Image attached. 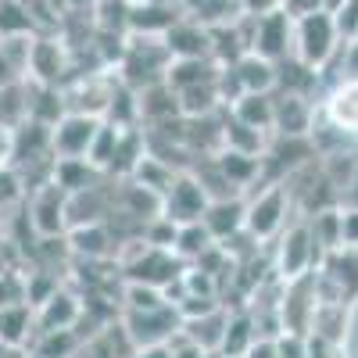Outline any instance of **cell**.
<instances>
[{"instance_id": "33", "label": "cell", "mask_w": 358, "mask_h": 358, "mask_svg": "<svg viewBox=\"0 0 358 358\" xmlns=\"http://www.w3.org/2000/svg\"><path fill=\"white\" fill-rule=\"evenodd\" d=\"M280 8H283L290 18H301V15H308V11H319L322 0H280Z\"/></svg>"}, {"instance_id": "24", "label": "cell", "mask_w": 358, "mask_h": 358, "mask_svg": "<svg viewBox=\"0 0 358 358\" xmlns=\"http://www.w3.org/2000/svg\"><path fill=\"white\" fill-rule=\"evenodd\" d=\"M104 244H108V236H104V226H101V222L72 226V251H76V255L97 258V255H104V251H108Z\"/></svg>"}, {"instance_id": "11", "label": "cell", "mask_w": 358, "mask_h": 358, "mask_svg": "<svg viewBox=\"0 0 358 358\" xmlns=\"http://www.w3.org/2000/svg\"><path fill=\"white\" fill-rule=\"evenodd\" d=\"M165 47L172 57H212V36L197 18H176L165 29Z\"/></svg>"}, {"instance_id": "15", "label": "cell", "mask_w": 358, "mask_h": 358, "mask_svg": "<svg viewBox=\"0 0 358 358\" xmlns=\"http://www.w3.org/2000/svg\"><path fill=\"white\" fill-rule=\"evenodd\" d=\"M79 301L72 294L65 290H54L50 297H43V301L36 305V326L40 330H72V326L79 322Z\"/></svg>"}, {"instance_id": "32", "label": "cell", "mask_w": 358, "mask_h": 358, "mask_svg": "<svg viewBox=\"0 0 358 358\" xmlns=\"http://www.w3.org/2000/svg\"><path fill=\"white\" fill-rule=\"evenodd\" d=\"M244 358H280V348H276V337H258L248 351H244Z\"/></svg>"}, {"instance_id": "18", "label": "cell", "mask_w": 358, "mask_h": 358, "mask_svg": "<svg viewBox=\"0 0 358 358\" xmlns=\"http://www.w3.org/2000/svg\"><path fill=\"white\" fill-rule=\"evenodd\" d=\"M215 165H219V172L229 179L233 190L251 187L255 179L262 176V158H258V155H244V151H233V147H222V155L215 158Z\"/></svg>"}, {"instance_id": "35", "label": "cell", "mask_w": 358, "mask_h": 358, "mask_svg": "<svg viewBox=\"0 0 358 358\" xmlns=\"http://www.w3.org/2000/svg\"><path fill=\"white\" fill-rule=\"evenodd\" d=\"M129 358H172V344L165 341V344H143V348H136Z\"/></svg>"}, {"instance_id": "31", "label": "cell", "mask_w": 358, "mask_h": 358, "mask_svg": "<svg viewBox=\"0 0 358 358\" xmlns=\"http://www.w3.org/2000/svg\"><path fill=\"white\" fill-rule=\"evenodd\" d=\"M15 158V129L0 122V169H11Z\"/></svg>"}, {"instance_id": "26", "label": "cell", "mask_w": 358, "mask_h": 358, "mask_svg": "<svg viewBox=\"0 0 358 358\" xmlns=\"http://www.w3.org/2000/svg\"><path fill=\"white\" fill-rule=\"evenodd\" d=\"M341 251H358V204L341 208Z\"/></svg>"}, {"instance_id": "28", "label": "cell", "mask_w": 358, "mask_h": 358, "mask_svg": "<svg viewBox=\"0 0 358 358\" xmlns=\"http://www.w3.org/2000/svg\"><path fill=\"white\" fill-rule=\"evenodd\" d=\"M11 301H25V283L0 268V305H11Z\"/></svg>"}, {"instance_id": "1", "label": "cell", "mask_w": 358, "mask_h": 358, "mask_svg": "<svg viewBox=\"0 0 358 358\" xmlns=\"http://www.w3.org/2000/svg\"><path fill=\"white\" fill-rule=\"evenodd\" d=\"M341 43L344 40L337 33V22H334V15L326 8L294 18V57H301V62L312 65L315 72H322L326 65L334 62V54L341 50Z\"/></svg>"}, {"instance_id": "34", "label": "cell", "mask_w": 358, "mask_h": 358, "mask_svg": "<svg viewBox=\"0 0 358 358\" xmlns=\"http://www.w3.org/2000/svg\"><path fill=\"white\" fill-rule=\"evenodd\" d=\"M280 8V0H241V11L244 15H268V11H276Z\"/></svg>"}, {"instance_id": "12", "label": "cell", "mask_w": 358, "mask_h": 358, "mask_svg": "<svg viewBox=\"0 0 358 358\" xmlns=\"http://www.w3.org/2000/svg\"><path fill=\"white\" fill-rule=\"evenodd\" d=\"M244 208L248 204L241 201V194H233V197H212V201H208L201 222L208 226V233L215 236V244L233 241V236L244 229Z\"/></svg>"}, {"instance_id": "37", "label": "cell", "mask_w": 358, "mask_h": 358, "mask_svg": "<svg viewBox=\"0 0 358 358\" xmlns=\"http://www.w3.org/2000/svg\"><path fill=\"white\" fill-rule=\"evenodd\" d=\"M341 4H344V0H322V8H326V11H337Z\"/></svg>"}, {"instance_id": "10", "label": "cell", "mask_w": 358, "mask_h": 358, "mask_svg": "<svg viewBox=\"0 0 358 358\" xmlns=\"http://www.w3.org/2000/svg\"><path fill=\"white\" fill-rule=\"evenodd\" d=\"M65 72H69V50H65V43L50 40V36L33 40V47H29L25 79L43 83V86H57V79H62Z\"/></svg>"}, {"instance_id": "13", "label": "cell", "mask_w": 358, "mask_h": 358, "mask_svg": "<svg viewBox=\"0 0 358 358\" xmlns=\"http://www.w3.org/2000/svg\"><path fill=\"white\" fill-rule=\"evenodd\" d=\"M65 201H69V194L62 190L50 179L47 183V190L43 194H36V201H33V226L43 233V236H50V233H62L69 222H65Z\"/></svg>"}, {"instance_id": "3", "label": "cell", "mask_w": 358, "mask_h": 358, "mask_svg": "<svg viewBox=\"0 0 358 358\" xmlns=\"http://www.w3.org/2000/svg\"><path fill=\"white\" fill-rule=\"evenodd\" d=\"M287 183H268L248 208H244V233L251 236V241L265 244V241H273V236L283 229L287 222Z\"/></svg>"}, {"instance_id": "21", "label": "cell", "mask_w": 358, "mask_h": 358, "mask_svg": "<svg viewBox=\"0 0 358 358\" xmlns=\"http://www.w3.org/2000/svg\"><path fill=\"white\" fill-rule=\"evenodd\" d=\"M215 244V236L208 233V226L197 219V222H183L176 229V244H172V255L179 262H197L208 248Z\"/></svg>"}, {"instance_id": "38", "label": "cell", "mask_w": 358, "mask_h": 358, "mask_svg": "<svg viewBox=\"0 0 358 358\" xmlns=\"http://www.w3.org/2000/svg\"><path fill=\"white\" fill-rule=\"evenodd\" d=\"M212 358H229V355H219V351H215V355H212Z\"/></svg>"}, {"instance_id": "7", "label": "cell", "mask_w": 358, "mask_h": 358, "mask_svg": "<svg viewBox=\"0 0 358 358\" xmlns=\"http://www.w3.org/2000/svg\"><path fill=\"white\" fill-rule=\"evenodd\" d=\"M97 126H101V118H97V115H86V111H65V115L50 126V147H54V158H86L90 143H94Z\"/></svg>"}, {"instance_id": "17", "label": "cell", "mask_w": 358, "mask_h": 358, "mask_svg": "<svg viewBox=\"0 0 358 358\" xmlns=\"http://www.w3.org/2000/svg\"><path fill=\"white\" fill-rule=\"evenodd\" d=\"M233 69H236V76H241V83H244V94L251 90V94H273L276 90V62H268V57H262V54H244L241 62H233Z\"/></svg>"}, {"instance_id": "27", "label": "cell", "mask_w": 358, "mask_h": 358, "mask_svg": "<svg viewBox=\"0 0 358 358\" xmlns=\"http://www.w3.org/2000/svg\"><path fill=\"white\" fill-rule=\"evenodd\" d=\"M337 62H341V79H358V40H344L337 50Z\"/></svg>"}, {"instance_id": "8", "label": "cell", "mask_w": 358, "mask_h": 358, "mask_svg": "<svg viewBox=\"0 0 358 358\" xmlns=\"http://www.w3.org/2000/svg\"><path fill=\"white\" fill-rule=\"evenodd\" d=\"M273 133L276 136H308L315 122V97L305 94H287V90H273Z\"/></svg>"}, {"instance_id": "14", "label": "cell", "mask_w": 358, "mask_h": 358, "mask_svg": "<svg viewBox=\"0 0 358 358\" xmlns=\"http://www.w3.org/2000/svg\"><path fill=\"white\" fill-rule=\"evenodd\" d=\"M226 315H229V312H226L222 305H215V308H208V312H201V315L183 319L179 334H183L187 341H194V344H201L204 351H219L222 330H226Z\"/></svg>"}, {"instance_id": "19", "label": "cell", "mask_w": 358, "mask_h": 358, "mask_svg": "<svg viewBox=\"0 0 358 358\" xmlns=\"http://www.w3.org/2000/svg\"><path fill=\"white\" fill-rule=\"evenodd\" d=\"M258 341V330H255V315L251 312H229L226 315V330H222V344H219V355H229V358H244V351Z\"/></svg>"}, {"instance_id": "2", "label": "cell", "mask_w": 358, "mask_h": 358, "mask_svg": "<svg viewBox=\"0 0 358 358\" xmlns=\"http://www.w3.org/2000/svg\"><path fill=\"white\" fill-rule=\"evenodd\" d=\"M248 40H251V54H262L268 62H283L294 54V18L276 8L268 15H248Z\"/></svg>"}, {"instance_id": "36", "label": "cell", "mask_w": 358, "mask_h": 358, "mask_svg": "<svg viewBox=\"0 0 358 358\" xmlns=\"http://www.w3.org/2000/svg\"><path fill=\"white\" fill-rule=\"evenodd\" d=\"M15 79H22V76H18V69L8 62V54L0 50V86H8V83H15Z\"/></svg>"}, {"instance_id": "6", "label": "cell", "mask_w": 358, "mask_h": 358, "mask_svg": "<svg viewBox=\"0 0 358 358\" xmlns=\"http://www.w3.org/2000/svg\"><path fill=\"white\" fill-rule=\"evenodd\" d=\"M208 190L197 176H187V172H176L172 179V187L162 194V215L172 219L176 226H183V222H197L204 215V208H208Z\"/></svg>"}, {"instance_id": "22", "label": "cell", "mask_w": 358, "mask_h": 358, "mask_svg": "<svg viewBox=\"0 0 358 358\" xmlns=\"http://www.w3.org/2000/svg\"><path fill=\"white\" fill-rule=\"evenodd\" d=\"M33 15L25 0H0V40L4 36H33Z\"/></svg>"}, {"instance_id": "16", "label": "cell", "mask_w": 358, "mask_h": 358, "mask_svg": "<svg viewBox=\"0 0 358 358\" xmlns=\"http://www.w3.org/2000/svg\"><path fill=\"white\" fill-rule=\"evenodd\" d=\"M229 115L233 118H241L244 126H251V129H262V133H273V115H276V108H273V94H241L233 104H229Z\"/></svg>"}, {"instance_id": "5", "label": "cell", "mask_w": 358, "mask_h": 358, "mask_svg": "<svg viewBox=\"0 0 358 358\" xmlns=\"http://www.w3.org/2000/svg\"><path fill=\"white\" fill-rule=\"evenodd\" d=\"M179 326H183V319H179L176 305H162V308H129L122 330L129 334L133 348H143V344L172 341L179 334Z\"/></svg>"}, {"instance_id": "4", "label": "cell", "mask_w": 358, "mask_h": 358, "mask_svg": "<svg viewBox=\"0 0 358 358\" xmlns=\"http://www.w3.org/2000/svg\"><path fill=\"white\" fill-rule=\"evenodd\" d=\"M322 258H326V255L315 248L308 222H297V226H290V229L280 236V248H276V273H280L283 283H290V280H297V276H308L312 265H319Z\"/></svg>"}, {"instance_id": "30", "label": "cell", "mask_w": 358, "mask_h": 358, "mask_svg": "<svg viewBox=\"0 0 358 358\" xmlns=\"http://www.w3.org/2000/svg\"><path fill=\"white\" fill-rule=\"evenodd\" d=\"M169 344H172V358H212V355H215V351H204L201 344L187 341L183 334H176Z\"/></svg>"}, {"instance_id": "23", "label": "cell", "mask_w": 358, "mask_h": 358, "mask_svg": "<svg viewBox=\"0 0 358 358\" xmlns=\"http://www.w3.org/2000/svg\"><path fill=\"white\" fill-rule=\"evenodd\" d=\"M190 4V18L204 22V25H222V22H233L241 18V0H187Z\"/></svg>"}, {"instance_id": "9", "label": "cell", "mask_w": 358, "mask_h": 358, "mask_svg": "<svg viewBox=\"0 0 358 358\" xmlns=\"http://www.w3.org/2000/svg\"><path fill=\"white\" fill-rule=\"evenodd\" d=\"M319 111L344 136H358V79H337L326 101L319 104Z\"/></svg>"}, {"instance_id": "29", "label": "cell", "mask_w": 358, "mask_h": 358, "mask_svg": "<svg viewBox=\"0 0 358 358\" xmlns=\"http://www.w3.org/2000/svg\"><path fill=\"white\" fill-rule=\"evenodd\" d=\"M22 190V176L15 169H0V208H8Z\"/></svg>"}, {"instance_id": "20", "label": "cell", "mask_w": 358, "mask_h": 358, "mask_svg": "<svg viewBox=\"0 0 358 358\" xmlns=\"http://www.w3.org/2000/svg\"><path fill=\"white\" fill-rule=\"evenodd\" d=\"M33 326H36V308L29 305V301L0 305V341H8V344H25Z\"/></svg>"}, {"instance_id": "39", "label": "cell", "mask_w": 358, "mask_h": 358, "mask_svg": "<svg viewBox=\"0 0 358 358\" xmlns=\"http://www.w3.org/2000/svg\"><path fill=\"white\" fill-rule=\"evenodd\" d=\"M129 4H136V0H129Z\"/></svg>"}, {"instance_id": "25", "label": "cell", "mask_w": 358, "mask_h": 358, "mask_svg": "<svg viewBox=\"0 0 358 358\" xmlns=\"http://www.w3.org/2000/svg\"><path fill=\"white\" fill-rule=\"evenodd\" d=\"M337 22L341 40H358V0H344L337 11H330Z\"/></svg>"}]
</instances>
